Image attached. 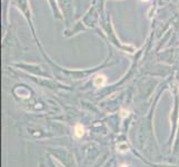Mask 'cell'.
Instances as JSON below:
<instances>
[{
  "label": "cell",
  "mask_w": 179,
  "mask_h": 167,
  "mask_svg": "<svg viewBox=\"0 0 179 167\" xmlns=\"http://www.w3.org/2000/svg\"><path fill=\"white\" fill-rule=\"evenodd\" d=\"M106 80H107V79H106L105 75H98V76L95 78L93 84H95V86L96 87H102L106 84Z\"/></svg>",
  "instance_id": "1"
},
{
  "label": "cell",
  "mask_w": 179,
  "mask_h": 167,
  "mask_svg": "<svg viewBox=\"0 0 179 167\" xmlns=\"http://www.w3.org/2000/svg\"><path fill=\"white\" fill-rule=\"evenodd\" d=\"M85 134V128L81 124H77L75 126V135L77 137H82Z\"/></svg>",
  "instance_id": "2"
},
{
  "label": "cell",
  "mask_w": 179,
  "mask_h": 167,
  "mask_svg": "<svg viewBox=\"0 0 179 167\" xmlns=\"http://www.w3.org/2000/svg\"><path fill=\"white\" fill-rule=\"evenodd\" d=\"M120 167H128V166H126V165H121Z\"/></svg>",
  "instance_id": "3"
}]
</instances>
